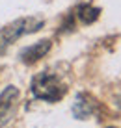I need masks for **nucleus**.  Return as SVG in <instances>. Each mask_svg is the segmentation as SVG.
<instances>
[{"label":"nucleus","mask_w":121,"mask_h":128,"mask_svg":"<svg viewBox=\"0 0 121 128\" xmlns=\"http://www.w3.org/2000/svg\"><path fill=\"white\" fill-rule=\"evenodd\" d=\"M43 26L41 19H35V17H24V19H17L11 24L4 26L0 30V54L6 52V48H10L17 39H21L22 35L32 34L35 30H39Z\"/></svg>","instance_id":"f257e3e1"},{"label":"nucleus","mask_w":121,"mask_h":128,"mask_svg":"<svg viewBox=\"0 0 121 128\" xmlns=\"http://www.w3.org/2000/svg\"><path fill=\"white\" fill-rule=\"evenodd\" d=\"M32 93L41 100H48V102H56L65 95V86L56 74L43 70L32 80Z\"/></svg>","instance_id":"f03ea898"},{"label":"nucleus","mask_w":121,"mask_h":128,"mask_svg":"<svg viewBox=\"0 0 121 128\" xmlns=\"http://www.w3.org/2000/svg\"><path fill=\"white\" fill-rule=\"evenodd\" d=\"M19 89L15 86H10L0 93V128L6 124L15 115L17 106H19Z\"/></svg>","instance_id":"7ed1b4c3"},{"label":"nucleus","mask_w":121,"mask_h":128,"mask_svg":"<svg viewBox=\"0 0 121 128\" xmlns=\"http://www.w3.org/2000/svg\"><path fill=\"white\" fill-rule=\"evenodd\" d=\"M50 46H52V43L48 41V39H43V41H39V43H34V45L26 46L24 50L21 52V61L26 63V65H32L37 60H41L43 56L50 50Z\"/></svg>","instance_id":"20e7f679"},{"label":"nucleus","mask_w":121,"mask_h":128,"mask_svg":"<svg viewBox=\"0 0 121 128\" xmlns=\"http://www.w3.org/2000/svg\"><path fill=\"white\" fill-rule=\"evenodd\" d=\"M93 112H95V102H93L89 96H86V95H78L77 102H75V106H73L75 117L77 119H88Z\"/></svg>","instance_id":"39448f33"},{"label":"nucleus","mask_w":121,"mask_h":128,"mask_svg":"<svg viewBox=\"0 0 121 128\" xmlns=\"http://www.w3.org/2000/svg\"><path fill=\"white\" fill-rule=\"evenodd\" d=\"M99 13H101L99 8H93V6H89V4H84V6L78 8V19L82 20L84 24H91V22H95V20L99 19Z\"/></svg>","instance_id":"423d86ee"}]
</instances>
